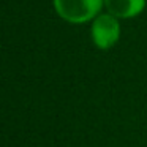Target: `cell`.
I'll list each match as a JSON object with an SVG mask.
<instances>
[{
    "instance_id": "6da1fadb",
    "label": "cell",
    "mask_w": 147,
    "mask_h": 147,
    "mask_svg": "<svg viewBox=\"0 0 147 147\" xmlns=\"http://www.w3.org/2000/svg\"><path fill=\"white\" fill-rule=\"evenodd\" d=\"M103 0H54V7L70 22H86L100 11Z\"/></svg>"
},
{
    "instance_id": "7a4b0ae2",
    "label": "cell",
    "mask_w": 147,
    "mask_h": 147,
    "mask_svg": "<svg viewBox=\"0 0 147 147\" xmlns=\"http://www.w3.org/2000/svg\"><path fill=\"white\" fill-rule=\"evenodd\" d=\"M120 27L112 14H101L93 21L92 26V36L98 48L108 49L119 40Z\"/></svg>"
},
{
    "instance_id": "3957f363",
    "label": "cell",
    "mask_w": 147,
    "mask_h": 147,
    "mask_svg": "<svg viewBox=\"0 0 147 147\" xmlns=\"http://www.w3.org/2000/svg\"><path fill=\"white\" fill-rule=\"evenodd\" d=\"M106 10L115 18H131L142 11L146 0H103Z\"/></svg>"
}]
</instances>
